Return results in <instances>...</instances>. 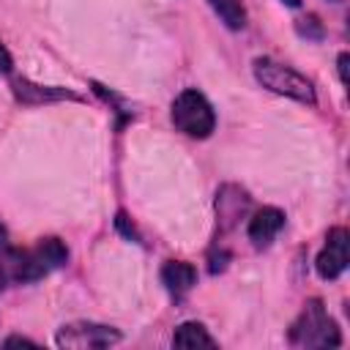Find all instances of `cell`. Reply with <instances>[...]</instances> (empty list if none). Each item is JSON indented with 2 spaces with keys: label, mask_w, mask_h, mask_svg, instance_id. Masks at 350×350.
Masks as SVG:
<instances>
[{
  "label": "cell",
  "mask_w": 350,
  "mask_h": 350,
  "mask_svg": "<svg viewBox=\"0 0 350 350\" xmlns=\"http://www.w3.org/2000/svg\"><path fill=\"white\" fill-rule=\"evenodd\" d=\"M68 260V249L60 238H41L30 249H14L8 246L0 252V262L11 282H38L49 276L52 271L63 268Z\"/></svg>",
  "instance_id": "obj_1"
},
{
  "label": "cell",
  "mask_w": 350,
  "mask_h": 350,
  "mask_svg": "<svg viewBox=\"0 0 350 350\" xmlns=\"http://www.w3.org/2000/svg\"><path fill=\"white\" fill-rule=\"evenodd\" d=\"M287 342L293 347H339L342 334L336 320L325 312L320 298H309L298 317L290 323Z\"/></svg>",
  "instance_id": "obj_2"
},
{
  "label": "cell",
  "mask_w": 350,
  "mask_h": 350,
  "mask_svg": "<svg viewBox=\"0 0 350 350\" xmlns=\"http://www.w3.org/2000/svg\"><path fill=\"white\" fill-rule=\"evenodd\" d=\"M252 71H254V79L276 96H287V98H293L298 104H309V107L317 101L314 85L304 74H298L295 68H290L273 57H254Z\"/></svg>",
  "instance_id": "obj_3"
},
{
  "label": "cell",
  "mask_w": 350,
  "mask_h": 350,
  "mask_svg": "<svg viewBox=\"0 0 350 350\" xmlns=\"http://www.w3.org/2000/svg\"><path fill=\"white\" fill-rule=\"evenodd\" d=\"M170 118L178 131H183L186 137H194V139H205L216 129V112H213L211 101L197 88H186L175 96Z\"/></svg>",
  "instance_id": "obj_4"
},
{
  "label": "cell",
  "mask_w": 350,
  "mask_h": 350,
  "mask_svg": "<svg viewBox=\"0 0 350 350\" xmlns=\"http://www.w3.org/2000/svg\"><path fill=\"white\" fill-rule=\"evenodd\" d=\"M123 339V334L112 325L104 323H90V320H77L68 325H60L55 334L57 347L66 350H98V347H109L118 345Z\"/></svg>",
  "instance_id": "obj_5"
},
{
  "label": "cell",
  "mask_w": 350,
  "mask_h": 350,
  "mask_svg": "<svg viewBox=\"0 0 350 350\" xmlns=\"http://www.w3.org/2000/svg\"><path fill=\"white\" fill-rule=\"evenodd\" d=\"M347 262H350V232L345 227H331L325 235V243L314 260L317 276L325 282H334L342 276Z\"/></svg>",
  "instance_id": "obj_6"
},
{
  "label": "cell",
  "mask_w": 350,
  "mask_h": 350,
  "mask_svg": "<svg viewBox=\"0 0 350 350\" xmlns=\"http://www.w3.org/2000/svg\"><path fill=\"white\" fill-rule=\"evenodd\" d=\"M14 98L19 104H49V101H82V96H77L68 88H57V85H38L30 79H14L11 82Z\"/></svg>",
  "instance_id": "obj_7"
},
{
  "label": "cell",
  "mask_w": 350,
  "mask_h": 350,
  "mask_svg": "<svg viewBox=\"0 0 350 350\" xmlns=\"http://www.w3.org/2000/svg\"><path fill=\"white\" fill-rule=\"evenodd\" d=\"M282 227H284V211H279L273 205H265L249 219L246 232H249V241H252L254 249H268Z\"/></svg>",
  "instance_id": "obj_8"
},
{
  "label": "cell",
  "mask_w": 350,
  "mask_h": 350,
  "mask_svg": "<svg viewBox=\"0 0 350 350\" xmlns=\"http://www.w3.org/2000/svg\"><path fill=\"white\" fill-rule=\"evenodd\" d=\"M249 208V194L241 189V186H221L219 194H216V216H219V224L221 230H230L238 224V219L246 213Z\"/></svg>",
  "instance_id": "obj_9"
},
{
  "label": "cell",
  "mask_w": 350,
  "mask_h": 350,
  "mask_svg": "<svg viewBox=\"0 0 350 350\" xmlns=\"http://www.w3.org/2000/svg\"><path fill=\"white\" fill-rule=\"evenodd\" d=\"M161 284L167 287V293L180 298L197 284V268L186 260H167L161 265Z\"/></svg>",
  "instance_id": "obj_10"
},
{
  "label": "cell",
  "mask_w": 350,
  "mask_h": 350,
  "mask_svg": "<svg viewBox=\"0 0 350 350\" xmlns=\"http://www.w3.org/2000/svg\"><path fill=\"white\" fill-rule=\"evenodd\" d=\"M219 342L208 334V328L197 320L180 323L172 334V347H183V350H194V347H216Z\"/></svg>",
  "instance_id": "obj_11"
},
{
  "label": "cell",
  "mask_w": 350,
  "mask_h": 350,
  "mask_svg": "<svg viewBox=\"0 0 350 350\" xmlns=\"http://www.w3.org/2000/svg\"><path fill=\"white\" fill-rule=\"evenodd\" d=\"M213 14L224 22V27L230 30H241L246 25V8H243V0H208Z\"/></svg>",
  "instance_id": "obj_12"
},
{
  "label": "cell",
  "mask_w": 350,
  "mask_h": 350,
  "mask_svg": "<svg viewBox=\"0 0 350 350\" xmlns=\"http://www.w3.org/2000/svg\"><path fill=\"white\" fill-rule=\"evenodd\" d=\"M295 30L306 41H323V36H325V27H323V22L314 14H306V16L295 19Z\"/></svg>",
  "instance_id": "obj_13"
},
{
  "label": "cell",
  "mask_w": 350,
  "mask_h": 350,
  "mask_svg": "<svg viewBox=\"0 0 350 350\" xmlns=\"http://www.w3.org/2000/svg\"><path fill=\"white\" fill-rule=\"evenodd\" d=\"M227 260H230V254H227L224 249H221V252H211V257H208V262H211L208 271H211V273L224 271V268H227Z\"/></svg>",
  "instance_id": "obj_14"
},
{
  "label": "cell",
  "mask_w": 350,
  "mask_h": 350,
  "mask_svg": "<svg viewBox=\"0 0 350 350\" xmlns=\"http://www.w3.org/2000/svg\"><path fill=\"white\" fill-rule=\"evenodd\" d=\"M115 224H118V230H120V232H123L126 238H134V241H139V235H137V230H134V224L129 221V216H126L123 211L118 213V219H115Z\"/></svg>",
  "instance_id": "obj_15"
},
{
  "label": "cell",
  "mask_w": 350,
  "mask_h": 350,
  "mask_svg": "<svg viewBox=\"0 0 350 350\" xmlns=\"http://www.w3.org/2000/svg\"><path fill=\"white\" fill-rule=\"evenodd\" d=\"M11 68H14V57H11V52L0 44V74H11Z\"/></svg>",
  "instance_id": "obj_16"
},
{
  "label": "cell",
  "mask_w": 350,
  "mask_h": 350,
  "mask_svg": "<svg viewBox=\"0 0 350 350\" xmlns=\"http://www.w3.org/2000/svg\"><path fill=\"white\" fill-rule=\"evenodd\" d=\"M347 52H339V57H336V68H339V82L342 85H347Z\"/></svg>",
  "instance_id": "obj_17"
},
{
  "label": "cell",
  "mask_w": 350,
  "mask_h": 350,
  "mask_svg": "<svg viewBox=\"0 0 350 350\" xmlns=\"http://www.w3.org/2000/svg\"><path fill=\"white\" fill-rule=\"evenodd\" d=\"M16 345H25V347H38L33 339H27V336H8L5 342H3V347H16Z\"/></svg>",
  "instance_id": "obj_18"
},
{
  "label": "cell",
  "mask_w": 350,
  "mask_h": 350,
  "mask_svg": "<svg viewBox=\"0 0 350 350\" xmlns=\"http://www.w3.org/2000/svg\"><path fill=\"white\" fill-rule=\"evenodd\" d=\"M11 243H8V235H5V227L0 224V252H5Z\"/></svg>",
  "instance_id": "obj_19"
},
{
  "label": "cell",
  "mask_w": 350,
  "mask_h": 350,
  "mask_svg": "<svg viewBox=\"0 0 350 350\" xmlns=\"http://www.w3.org/2000/svg\"><path fill=\"white\" fill-rule=\"evenodd\" d=\"M11 279H8V273H5V268H3V262H0V293L5 290V284H8Z\"/></svg>",
  "instance_id": "obj_20"
},
{
  "label": "cell",
  "mask_w": 350,
  "mask_h": 350,
  "mask_svg": "<svg viewBox=\"0 0 350 350\" xmlns=\"http://www.w3.org/2000/svg\"><path fill=\"white\" fill-rule=\"evenodd\" d=\"M282 3L290 5V8H298V5H301V0H282Z\"/></svg>",
  "instance_id": "obj_21"
},
{
  "label": "cell",
  "mask_w": 350,
  "mask_h": 350,
  "mask_svg": "<svg viewBox=\"0 0 350 350\" xmlns=\"http://www.w3.org/2000/svg\"><path fill=\"white\" fill-rule=\"evenodd\" d=\"M328 3H342V0H328Z\"/></svg>",
  "instance_id": "obj_22"
}]
</instances>
